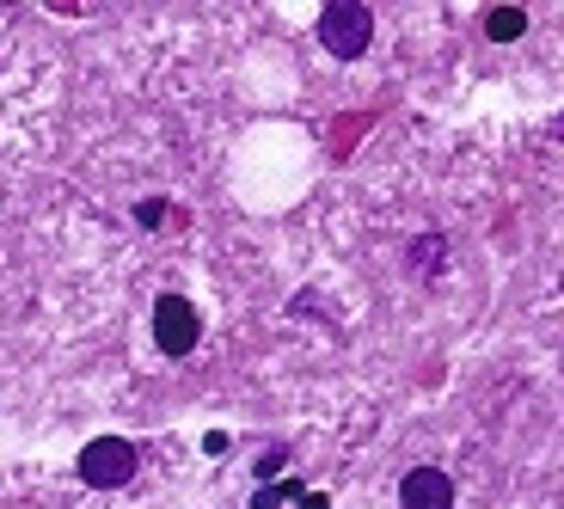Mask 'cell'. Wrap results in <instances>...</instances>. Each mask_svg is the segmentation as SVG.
Segmentation results:
<instances>
[{
    "instance_id": "cell-1",
    "label": "cell",
    "mask_w": 564,
    "mask_h": 509,
    "mask_svg": "<svg viewBox=\"0 0 564 509\" xmlns=\"http://www.w3.org/2000/svg\"><path fill=\"white\" fill-rule=\"evenodd\" d=\"M319 43H325L338 62L368 56V43H375V19H368L362 0H332V7L319 13Z\"/></svg>"
},
{
    "instance_id": "cell-2",
    "label": "cell",
    "mask_w": 564,
    "mask_h": 509,
    "mask_svg": "<svg viewBox=\"0 0 564 509\" xmlns=\"http://www.w3.org/2000/svg\"><path fill=\"white\" fill-rule=\"evenodd\" d=\"M80 479L93 485V491H123L129 479H135V442L123 436H99L80 448Z\"/></svg>"
},
{
    "instance_id": "cell-3",
    "label": "cell",
    "mask_w": 564,
    "mask_h": 509,
    "mask_svg": "<svg viewBox=\"0 0 564 509\" xmlns=\"http://www.w3.org/2000/svg\"><path fill=\"white\" fill-rule=\"evenodd\" d=\"M154 338H160V350H166V356H191V350H197V307H191L184 295H160Z\"/></svg>"
},
{
    "instance_id": "cell-4",
    "label": "cell",
    "mask_w": 564,
    "mask_h": 509,
    "mask_svg": "<svg viewBox=\"0 0 564 509\" xmlns=\"http://www.w3.org/2000/svg\"><path fill=\"white\" fill-rule=\"evenodd\" d=\"M399 509H454V485L442 467H411L399 485Z\"/></svg>"
},
{
    "instance_id": "cell-5",
    "label": "cell",
    "mask_w": 564,
    "mask_h": 509,
    "mask_svg": "<svg viewBox=\"0 0 564 509\" xmlns=\"http://www.w3.org/2000/svg\"><path fill=\"white\" fill-rule=\"evenodd\" d=\"M485 31H491L497 43H509V37H522V31H528V13H522V7H497V13L485 19Z\"/></svg>"
},
{
    "instance_id": "cell-6",
    "label": "cell",
    "mask_w": 564,
    "mask_h": 509,
    "mask_svg": "<svg viewBox=\"0 0 564 509\" xmlns=\"http://www.w3.org/2000/svg\"><path fill=\"white\" fill-rule=\"evenodd\" d=\"M442 234H423V240H411V270H423V277H430V270H442Z\"/></svg>"
},
{
    "instance_id": "cell-7",
    "label": "cell",
    "mask_w": 564,
    "mask_h": 509,
    "mask_svg": "<svg viewBox=\"0 0 564 509\" xmlns=\"http://www.w3.org/2000/svg\"><path fill=\"white\" fill-rule=\"evenodd\" d=\"M301 491H307V485H270V491L252 497V509H282V503H295Z\"/></svg>"
},
{
    "instance_id": "cell-8",
    "label": "cell",
    "mask_w": 564,
    "mask_h": 509,
    "mask_svg": "<svg viewBox=\"0 0 564 509\" xmlns=\"http://www.w3.org/2000/svg\"><path fill=\"white\" fill-rule=\"evenodd\" d=\"M282 461H289V448H270L264 461H258V479H270V473H282Z\"/></svg>"
},
{
    "instance_id": "cell-9",
    "label": "cell",
    "mask_w": 564,
    "mask_h": 509,
    "mask_svg": "<svg viewBox=\"0 0 564 509\" xmlns=\"http://www.w3.org/2000/svg\"><path fill=\"white\" fill-rule=\"evenodd\" d=\"M295 509H332V497H325V491H301Z\"/></svg>"
},
{
    "instance_id": "cell-10",
    "label": "cell",
    "mask_w": 564,
    "mask_h": 509,
    "mask_svg": "<svg viewBox=\"0 0 564 509\" xmlns=\"http://www.w3.org/2000/svg\"><path fill=\"white\" fill-rule=\"evenodd\" d=\"M227 448H234V442H227L221 430H209V436H203V454H227Z\"/></svg>"
}]
</instances>
